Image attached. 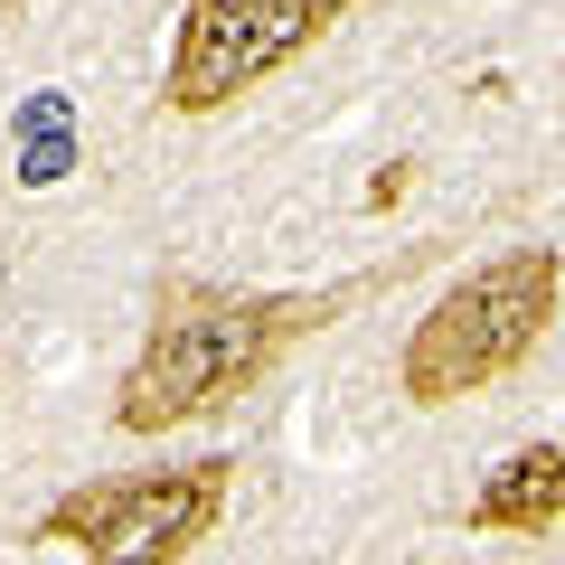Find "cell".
I'll return each instance as SVG.
<instances>
[{
    "instance_id": "1",
    "label": "cell",
    "mask_w": 565,
    "mask_h": 565,
    "mask_svg": "<svg viewBox=\"0 0 565 565\" xmlns=\"http://www.w3.org/2000/svg\"><path fill=\"white\" fill-rule=\"evenodd\" d=\"M349 292H226V282H170L141 359L114 386L122 434H170V424L226 415L245 386L274 377V359L292 340H311L321 321H340Z\"/></svg>"
},
{
    "instance_id": "2",
    "label": "cell",
    "mask_w": 565,
    "mask_h": 565,
    "mask_svg": "<svg viewBox=\"0 0 565 565\" xmlns=\"http://www.w3.org/2000/svg\"><path fill=\"white\" fill-rule=\"evenodd\" d=\"M556 292H565L556 245H509V255L471 264L444 302L415 321V340H405V359H396L405 405H452V396L500 386L509 367H527V349L556 321Z\"/></svg>"
},
{
    "instance_id": "3",
    "label": "cell",
    "mask_w": 565,
    "mask_h": 565,
    "mask_svg": "<svg viewBox=\"0 0 565 565\" xmlns=\"http://www.w3.org/2000/svg\"><path fill=\"white\" fill-rule=\"evenodd\" d=\"M236 462H180V471H122V481H76L47 500L39 546H76L85 565H180L207 527L226 519Z\"/></svg>"
},
{
    "instance_id": "4",
    "label": "cell",
    "mask_w": 565,
    "mask_h": 565,
    "mask_svg": "<svg viewBox=\"0 0 565 565\" xmlns=\"http://www.w3.org/2000/svg\"><path fill=\"white\" fill-rule=\"evenodd\" d=\"M471 527H490V537H546V527H565V452L519 444L471 490Z\"/></svg>"
},
{
    "instance_id": "5",
    "label": "cell",
    "mask_w": 565,
    "mask_h": 565,
    "mask_svg": "<svg viewBox=\"0 0 565 565\" xmlns=\"http://www.w3.org/2000/svg\"><path fill=\"white\" fill-rule=\"evenodd\" d=\"M349 20V0H236V76H274Z\"/></svg>"
},
{
    "instance_id": "6",
    "label": "cell",
    "mask_w": 565,
    "mask_h": 565,
    "mask_svg": "<svg viewBox=\"0 0 565 565\" xmlns=\"http://www.w3.org/2000/svg\"><path fill=\"white\" fill-rule=\"evenodd\" d=\"M0 10H20V0H0Z\"/></svg>"
}]
</instances>
